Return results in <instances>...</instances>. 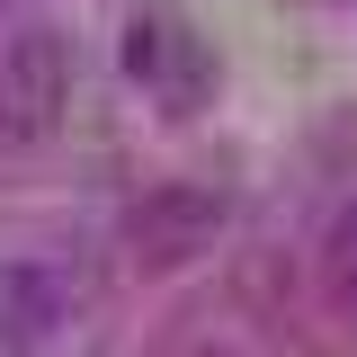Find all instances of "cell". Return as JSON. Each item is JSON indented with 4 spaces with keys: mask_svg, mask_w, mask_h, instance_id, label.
<instances>
[{
    "mask_svg": "<svg viewBox=\"0 0 357 357\" xmlns=\"http://www.w3.org/2000/svg\"><path fill=\"white\" fill-rule=\"evenodd\" d=\"M72 116V45L54 27H18L0 45V143L27 152V143H54Z\"/></svg>",
    "mask_w": 357,
    "mask_h": 357,
    "instance_id": "cell-1",
    "label": "cell"
},
{
    "mask_svg": "<svg viewBox=\"0 0 357 357\" xmlns=\"http://www.w3.org/2000/svg\"><path fill=\"white\" fill-rule=\"evenodd\" d=\"M223 215H232V197H223L215 178H161V188H143V206L126 215V259L143 277H170L197 250H215Z\"/></svg>",
    "mask_w": 357,
    "mask_h": 357,
    "instance_id": "cell-2",
    "label": "cell"
},
{
    "mask_svg": "<svg viewBox=\"0 0 357 357\" xmlns=\"http://www.w3.org/2000/svg\"><path fill=\"white\" fill-rule=\"evenodd\" d=\"M63 321H72V286H63V268H45V259L0 268V349H45Z\"/></svg>",
    "mask_w": 357,
    "mask_h": 357,
    "instance_id": "cell-3",
    "label": "cell"
},
{
    "mask_svg": "<svg viewBox=\"0 0 357 357\" xmlns=\"http://www.w3.org/2000/svg\"><path fill=\"white\" fill-rule=\"evenodd\" d=\"M126 72H134V81H152L170 107H188V98H197V81H206L197 45L178 36V27H161V18H134V27H126Z\"/></svg>",
    "mask_w": 357,
    "mask_h": 357,
    "instance_id": "cell-4",
    "label": "cell"
},
{
    "mask_svg": "<svg viewBox=\"0 0 357 357\" xmlns=\"http://www.w3.org/2000/svg\"><path fill=\"white\" fill-rule=\"evenodd\" d=\"M321 286H331V304L357 312V206L331 215V241H321Z\"/></svg>",
    "mask_w": 357,
    "mask_h": 357,
    "instance_id": "cell-5",
    "label": "cell"
}]
</instances>
